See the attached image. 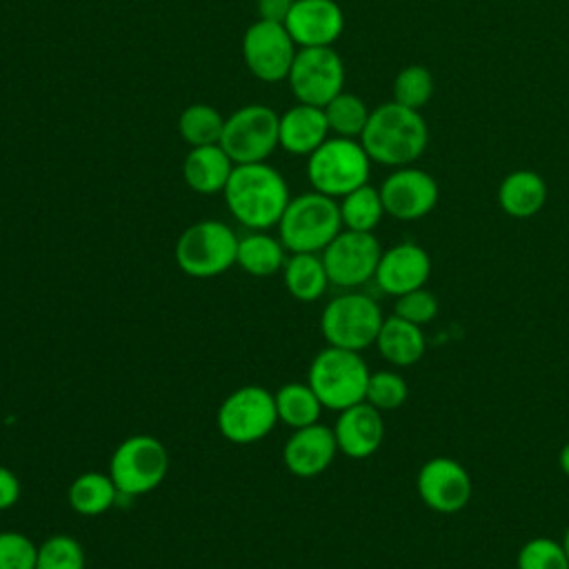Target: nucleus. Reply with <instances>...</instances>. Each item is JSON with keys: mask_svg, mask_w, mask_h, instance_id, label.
<instances>
[{"mask_svg": "<svg viewBox=\"0 0 569 569\" xmlns=\"http://www.w3.org/2000/svg\"><path fill=\"white\" fill-rule=\"evenodd\" d=\"M222 196L229 213L249 231L278 227L291 200L284 176L267 160L236 164Z\"/></svg>", "mask_w": 569, "mask_h": 569, "instance_id": "f257e3e1", "label": "nucleus"}, {"mask_svg": "<svg viewBox=\"0 0 569 569\" xmlns=\"http://www.w3.org/2000/svg\"><path fill=\"white\" fill-rule=\"evenodd\" d=\"M360 144L376 164L407 167L427 151L429 124L422 111L389 100L371 109Z\"/></svg>", "mask_w": 569, "mask_h": 569, "instance_id": "f03ea898", "label": "nucleus"}, {"mask_svg": "<svg viewBox=\"0 0 569 569\" xmlns=\"http://www.w3.org/2000/svg\"><path fill=\"white\" fill-rule=\"evenodd\" d=\"M340 231L338 200L313 189L293 196L278 222V238L289 253H322Z\"/></svg>", "mask_w": 569, "mask_h": 569, "instance_id": "7ed1b4c3", "label": "nucleus"}, {"mask_svg": "<svg viewBox=\"0 0 569 569\" xmlns=\"http://www.w3.org/2000/svg\"><path fill=\"white\" fill-rule=\"evenodd\" d=\"M369 376L371 371L360 351L329 345L313 356L307 382L325 409L342 411L365 400Z\"/></svg>", "mask_w": 569, "mask_h": 569, "instance_id": "20e7f679", "label": "nucleus"}, {"mask_svg": "<svg viewBox=\"0 0 569 569\" xmlns=\"http://www.w3.org/2000/svg\"><path fill=\"white\" fill-rule=\"evenodd\" d=\"M371 158L356 138L329 136L307 156V178L313 191L342 198L369 182Z\"/></svg>", "mask_w": 569, "mask_h": 569, "instance_id": "39448f33", "label": "nucleus"}, {"mask_svg": "<svg viewBox=\"0 0 569 569\" xmlns=\"http://www.w3.org/2000/svg\"><path fill=\"white\" fill-rule=\"evenodd\" d=\"M238 236L222 220H198L176 240V264L191 278H216L236 264Z\"/></svg>", "mask_w": 569, "mask_h": 569, "instance_id": "423d86ee", "label": "nucleus"}, {"mask_svg": "<svg viewBox=\"0 0 569 569\" xmlns=\"http://www.w3.org/2000/svg\"><path fill=\"white\" fill-rule=\"evenodd\" d=\"M382 320L380 305L371 296L347 291L325 305L320 313V331L331 347L365 351L376 342Z\"/></svg>", "mask_w": 569, "mask_h": 569, "instance_id": "0eeeda50", "label": "nucleus"}, {"mask_svg": "<svg viewBox=\"0 0 569 569\" xmlns=\"http://www.w3.org/2000/svg\"><path fill=\"white\" fill-rule=\"evenodd\" d=\"M169 473V451L149 433L124 438L111 453L109 476L120 496H144L162 485Z\"/></svg>", "mask_w": 569, "mask_h": 569, "instance_id": "6e6552de", "label": "nucleus"}, {"mask_svg": "<svg viewBox=\"0 0 569 569\" xmlns=\"http://www.w3.org/2000/svg\"><path fill=\"white\" fill-rule=\"evenodd\" d=\"M276 422V398L260 385L238 387L220 402L216 413L218 431L233 445H253L267 438Z\"/></svg>", "mask_w": 569, "mask_h": 569, "instance_id": "1a4fd4ad", "label": "nucleus"}, {"mask_svg": "<svg viewBox=\"0 0 569 569\" xmlns=\"http://www.w3.org/2000/svg\"><path fill=\"white\" fill-rule=\"evenodd\" d=\"M280 113L267 104H244L224 118L220 147L233 164L264 162L278 144Z\"/></svg>", "mask_w": 569, "mask_h": 569, "instance_id": "9d476101", "label": "nucleus"}, {"mask_svg": "<svg viewBox=\"0 0 569 569\" xmlns=\"http://www.w3.org/2000/svg\"><path fill=\"white\" fill-rule=\"evenodd\" d=\"M345 62L333 47H305L298 49L287 82L298 102L325 107L345 91Z\"/></svg>", "mask_w": 569, "mask_h": 569, "instance_id": "9b49d317", "label": "nucleus"}, {"mask_svg": "<svg viewBox=\"0 0 569 569\" xmlns=\"http://www.w3.org/2000/svg\"><path fill=\"white\" fill-rule=\"evenodd\" d=\"M320 256L331 284L342 289H356L373 280L382 256V247L378 238L369 231L342 229L322 249Z\"/></svg>", "mask_w": 569, "mask_h": 569, "instance_id": "f8f14e48", "label": "nucleus"}, {"mask_svg": "<svg viewBox=\"0 0 569 569\" xmlns=\"http://www.w3.org/2000/svg\"><path fill=\"white\" fill-rule=\"evenodd\" d=\"M298 47L282 22L258 18L242 36V60L251 76L262 82L287 80Z\"/></svg>", "mask_w": 569, "mask_h": 569, "instance_id": "ddd939ff", "label": "nucleus"}, {"mask_svg": "<svg viewBox=\"0 0 569 569\" xmlns=\"http://www.w3.org/2000/svg\"><path fill=\"white\" fill-rule=\"evenodd\" d=\"M378 189L385 204V213L402 222L429 216L440 198L436 178L429 171L413 164L393 169Z\"/></svg>", "mask_w": 569, "mask_h": 569, "instance_id": "4468645a", "label": "nucleus"}, {"mask_svg": "<svg viewBox=\"0 0 569 569\" xmlns=\"http://www.w3.org/2000/svg\"><path fill=\"white\" fill-rule=\"evenodd\" d=\"M416 489L427 509L451 516L469 505L473 485L469 471L458 460L436 456L418 469Z\"/></svg>", "mask_w": 569, "mask_h": 569, "instance_id": "2eb2a0df", "label": "nucleus"}, {"mask_svg": "<svg viewBox=\"0 0 569 569\" xmlns=\"http://www.w3.org/2000/svg\"><path fill=\"white\" fill-rule=\"evenodd\" d=\"M282 24L298 49L333 47L342 36L345 13L336 0H296Z\"/></svg>", "mask_w": 569, "mask_h": 569, "instance_id": "dca6fc26", "label": "nucleus"}, {"mask_svg": "<svg viewBox=\"0 0 569 569\" xmlns=\"http://www.w3.org/2000/svg\"><path fill=\"white\" fill-rule=\"evenodd\" d=\"M431 273V258L425 247L418 242H398L389 249H382L378 269H376V284L398 298L407 291L420 289L427 284Z\"/></svg>", "mask_w": 569, "mask_h": 569, "instance_id": "f3484780", "label": "nucleus"}, {"mask_svg": "<svg viewBox=\"0 0 569 569\" xmlns=\"http://www.w3.org/2000/svg\"><path fill=\"white\" fill-rule=\"evenodd\" d=\"M338 453L333 429L327 425H309L293 429L282 447V462L298 478H316L329 469Z\"/></svg>", "mask_w": 569, "mask_h": 569, "instance_id": "a211bd4d", "label": "nucleus"}, {"mask_svg": "<svg viewBox=\"0 0 569 569\" xmlns=\"http://www.w3.org/2000/svg\"><path fill=\"white\" fill-rule=\"evenodd\" d=\"M331 429L338 442V451L353 460L373 456L385 438L382 413L365 400L338 411V420Z\"/></svg>", "mask_w": 569, "mask_h": 569, "instance_id": "6ab92c4d", "label": "nucleus"}, {"mask_svg": "<svg viewBox=\"0 0 569 569\" xmlns=\"http://www.w3.org/2000/svg\"><path fill=\"white\" fill-rule=\"evenodd\" d=\"M331 136L322 107L296 102L280 113L278 144L293 156L313 153Z\"/></svg>", "mask_w": 569, "mask_h": 569, "instance_id": "aec40b11", "label": "nucleus"}, {"mask_svg": "<svg viewBox=\"0 0 569 569\" xmlns=\"http://www.w3.org/2000/svg\"><path fill=\"white\" fill-rule=\"evenodd\" d=\"M233 167V160L220 144L191 147L182 162V178L191 191L213 196L224 191Z\"/></svg>", "mask_w": 569, "mask_h": 569, "instance_id": "412c9836", "label": "nucleus"}, {"mask_svg": "<svg viewBox=\"0 0 569 569\" xmlns=\"http://www.w3.org/2000/svg\"><path fill=\"white\" fill-rule=\"evenodd\" d=\"M547 196L549 189L545 178L531 169H516L507 173L496 193L500 209L516 220L533 218L545 207Z\"/></svg>", "mask_w": 569, "mask_h": 569, "instance_id": "4be33fe9", "label": "nucleus"}, {"mask_svg": "<svg viewBox=\"0 0 569 569\" xmlns=\"http://www.w3.org/2000/svg\"><path fill=\"white\" fill-rule=\"evenodd\" d=\"M378 353L393 367L416 365L427 349L425 331L420 325H413L400 316H389L382 320L378 338L373 342Z\"/></svg>", "mask_w": 569, "mask_h": 569, "instance_id": "5701e85b", "label": "nucleus"}, {"mask_svg": "<svg viewBox=\"0 0 569 569\" xmlns=\"http://www.w3.org/2000/svg\"><path fill=\"white\" fill-rule=\"evenodd\" d=\"M287 249L280 238L267 231H249L238 240L236 264L256 278H269L282 271Z\"/></svg>", "mask_w": 569, "mask_h": 569, "instance_id": "b1692460", "label": "nucleus"}, {"mask_svg": "<svg viewBox=\"0 0 569 569\" xmlns=\"http://www.w3.org/2000/svg\"><path fill=\"white\" fill-rule=\"evenodd\" d=\"M282 282L289 296L300 302L318 300L331 284L320 253H289L282 267Z\"/></svg>", "mask_w": 569, "mask_h": 569, "instance_id": "393cba45", "label": "nucleus"}, {"mask_svg": "<svg viewBox=\"0 0 569 569\" xmlns=\"http://www.w3.org/2000/svg\"><path fill=\"white\" fill-rule=\"evenodd\" d=\"M120 491L116 487V482L111 480L109 473H100V471H84L80 473L67 491L69 498V507L87 518L93 516H102L107 513L116 500H118Z\"/></svg>", "mask_w": 569, "mask_h": 569, "instance_id": "a878e982", "label": "nucleus"}, {"mask_svg": "<svg viewBox=\"0 0 569 569\" xmlns=\"http://www.w3.org/2000/svg\"><path fill=\"white\" fill-rule=\"evenodd\" d=\"M273 398L278 420L291 429L316 425L325 409L309 382H287L273 393Z\"/></svg>", "mask_w": 569, "mask_h": 569, "instance_id": "bb28decb", "label": "nucleus"}, {"mask_svg": "<svg viewBox=\"0 0 569 569\" xmlns=\"http://www.w3.org/2000/svg\"><path fill=\"white\" fill-rule=\"evenodd\" d=\"M340 218H342V229L351 231H369L380 224L385 213V204L380 198V189L371 187L369 182L349 191L347 196L340 198Z\"/></svg>", "mask_w": 569, "mask_h": 569, "instance_id": "cd10ccee", "label": "nucleus"}, {"mask_svg": "<svg viewBox=\"0 0 569 569\" xmlns=\"http://www.w3.org/2000/svg\"><path fill=\"white\" fill-rule=\"evenodd\" d=\"M322 109L327 116L329 131L333 136L356 138V140H360V136L367 127V120L371 116V109L367 107V102L360 96L349 93V91H340Z\"/></svg>", "mask_w": 569, "mask_h": 569, "instance_id": "c85d7f7f", "label": "nucleus"}, {"mask_svg": "<svg viewBox=\"0 0 569 569\" xmlns=\"http://www.w3.org/2000/svg\"><path fill=\"white\" fill-rule=\"evenodd\" d=\"M224 118L222 113L211 104H189L182 109L178 118V133L189 147H204V144H218L222 136Z\"/></svg>", "mask_w": 569, "mask_h": 569, "instance_id": "c756f323", "label": "nucleus"}, {"mask_svg": "<svg viewBox=\"0 0 569 569\" xmlns=\"http://www.w3.org/2000/svg\"><path fill=\"white\" fill-rule=\"evenodd\" d=\"M436 89L433 76L425 64H407L402 67L396 78H393V102L409 107V109H418L422 111V107H427V102L431 100Z\"/></svg>", "mask_w": 569, "mask_h": 569, "instance_id": "7c9ffc66", "label": "nucleus"}, {"mask_svg": "<svg viewBox=\"0 0 569 569\" xmlns=\"http://www.w3.org/2000/svg\"><path fill=\"white\" fill-rule=\"evenodd\" d=\"M36 569H84V549L69 533L49 536L38 545Z\"/></svg>", "mask_w": 569, "mask_h": 569, "instance_id": "2f4dec72", "label": "nucleus"}, {"mask_svg": "<svg viewBox=\"0 0 569 569\" xmlns=\"http://www.w3.org/2000/svg\"><path fill=\"white\" fill-rule=\"evenodd\" d=\"M407 396H409L407 380L398 371L382 369V371H373L369 376L365 402L373 405L378 411H393V409L402 407Z\"/></svg>", "mask_w": 569, "mask_h": 569, "instance_id": "473e14b6", "label": "nucleus"}, {"mask_svg": "<svg viewBox=\"0 0 569 569\" xmlns=\"http://www.w3.org/2000/svg\"><path fill=\"white\" fill-rule=\"evenodd\" d=\"M516 569H569V560L560 540L538 536L520 547Z\"/></svg>", "mask_w": 569, "mask_h": 569, "instance_id": "72a5a7b5", "label": "nucleus"}, {"mask_svg": "<svg viewBox=\"0 0 569 569\" xmlns=\"http://www.w3.org/2000/svg\"><path fill=\"white\" fill-rule=\"evenodd\" d=\"M38 545L20 531H0V569H36Z\"/></svg>", "mask_w": 569, "mask_h": 569, "instance_id": "f704fd0d", "label": "nucleus"}, {"mask_svg": "<svg viewBox=\"0 0 569 569\" xmlns=\"http://www.w3.org/2000/svg\"><path fill=\"white\" fill-rule=\"evenodd\" d=\"M393 313L413 322V325L425 327L438 316V298L427 287L407 291V293L396 298Z\"/></svg>", "mask_w": 569, "mask_h": 569, "instance_id": "c9c22d12", "label": "nucleus"}, {"mask_svg": "<svg viewBox=\"0 0 569 569\" xmlns=\"http://www.w3.org/2000/svg\"><path fill=\"white\" fill-rule=\"evenodd\" d=\"M20 500V480L18 476L0 465V511L11 509Z\"/></svg>", "mask_w": 569, "mask_h": 569, "instance_id": "e433bc0d", "label": "nucleus"}, {"mask_svg": "<svg viewBox=\"0 0 569 569\" xmlns=\"http://www.w3.org/2000/svg\"><path fill=\"white\" fill-rule=\"evenodd\" d=\"M296 0H256L258 18L269 22H284Z\"/></svg>", "mask_w": 569, "mask_h": 569, "instance_id": "4c0bfd02", "label": "nucleus"}, {"mask_svg": "<svg viewBox=\"0 0 569 569\" xmlns=\"http://www.w3.org/2000/svg\"><path fill=\"white\" fill-rule=\"evenodd\" d=\"M558 467H560V471L569 478V442H565L562 449H560V453H558Z\"/></svg>", "mask_w": 569, "mask_h": 569, "instance_id": "58836bf2", "label": "nucleus"}, {"mask_svg": "<svg viewBox=\"0 0 569 569\" xmlns=\"http://www.w3.org/2000/svg\"><path fill=\"white\" fill-rule=\"evenodd\" d=\"M562 549H565V553H567V560H569V527L565 529V533H562Z\"/></svg>", "mask_w": 569, "mask_h": 569, "instance_id": "ea45409f", "label": "nucleus"}]
</instances>
